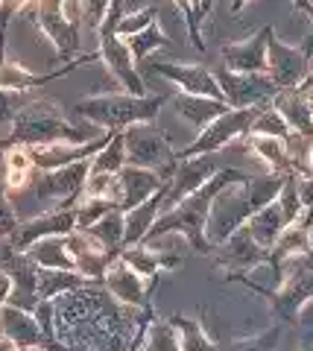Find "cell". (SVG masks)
<instances>
[{"mask_svg": "<svg viewBox=\"0 0 313 351\" xmlns=\"http://www.w3.org/2000/svg\"><path fill=\"white\" fill-rule=\"evenodd\" d=\"M310 219H313V214H308V217L301 214L293 226H287L284 234L278 237V243L269 249V258L278 263V261L299 258V255H305V252H310Z\"/></svg>", "mask_w": 313, "mask_h": 351, "instance_id": "cell-23", "label": "cell"}, {"mask_svg": "<svg viewBox=\"0 0 313 351\" xmlns=\"http://www.w3.org/2000/svg\"><path fill=\"white\" fill-rule=\"evenodd\" d=\"M129 267H132L138 276H144L147 281L149 278H155V272L164 267V258L161 255H155V252H149V246L147 243H135V246H123L121 252H117Z\"/></svg>", "mask_w": 313, "mask_h": 351, "instance_id": "cell-29", "label": "cell"}, {"mask_svg": "<svg viewBox=\"0 0 313 351\" xmlns=\"http://www.w3.org/2000/svg\"><path fill=\"white\" fill-rule=\"evenodd\" d=\"M261 108H229V112L220 114L217 120H211V123L199 132V138L193 141L190 147L179 149L176 161L197 158V156H214V152H220L223 147H229L231 141L249 135V129H252V123H255V117H258Z\"/></svg>", "mask_w": 313, "mask_h": 351, "instance_id": "cell-5", "label": "cell"}, {"mask_svg": "<svg viewBox=\"0 0 313 351\" xmlns=\"http://www.w3.org/2000/svg\"><path fill=\"white\" fill-rule=\"evenodd\" d=\"M296 12H305L308 18H313V0H293Z\"/></svg>", "mask_w": 313, "mask_h": 351, "instance_id": "cell-41", "label": "cell"}, {"mask_svg": "<svg viewBox=\"0 0 313 351\" xmlns=\"http://www.w3.org/2000/svg\"><path fill=\"white\" fill-rule=\"evenodd\" d=\"M12 295H15V278L9 276L3 267H0V307L12 302Z\"/></svg>", "mask_w": 313, "mask_h": 351, "instance_id": "cell-36", "label": "cell"}, {"mask_svg": "<svg viewBox=\"0 0 313 351\" xmlns=\"http://www.w3.org/2000/svg\"><path fill=\"white\" fill-rule=\"evenodd\" d=\"M0 322H3V334L12 337L24 351L45 348L47 337H50L45 328H41V322L36 319V313L27 311V307H18V304L0 307Z\"/></svg>", "mask_w": 313, "mask_h": 351, "instance_id": "cell-17", "label": "cell"}, {"mask_svg": "<svg viewBox=\"0 0 313 351\" xmlns=\"http://www.w3.org/2000/svg\"><path fill=\"white\" fill-rule=\"evenodd\" d=\"M32 170H36V164H32V156H29L27 147L12 144L6 149V176H3L6 191L27 188L29 179H32Z\"/></svg>", "mask_w": 313, "mask_h": 351, "instance_id": "cell-25", "label": "cell"}, {"mask_svg": "<svg viewBox=\"0 0 313 351\" xmlns=\"http://www.w3.org/2000/svg\"><path fill=\"white\" fill-rule=\"evenodd\" d=\"M249 135H269V138H284V141H290V138H293V132H290L287 120L278 114L273 106H264L261 112H258V117H255Z\"/></svg>", "mask_w": 313, "mask_h": 351, "instance_id": "cell-31", "label": "cell"}, {"mask_svg": "<svg viewBox=\"0 0 313 351\" xmlns=\"http://www.w3.org/2000/svg\"><path fill=\"white\" fill-rule=\"evenodd\" d=\"M217 170L220 167L211 161V156H197V158H181V161H176V170H173L167 188H164L161 214H167L170 208H176L181 199H188L190 193H197Z\"/></svg>", "mask_w": 313, "mask_h": 351, "instance_id": "cell-10", "label": "cell"}, {"mask_svg": "<svg viewBox=\"0 0 313 351\" xmlns=\"http://www.w3.org/2000/svg\"><path fill=\"white\" fill-rule=\"evenodd\" d=\"M223 88V100L231 108H261L269 106L278 94V85L269 80V73H237V71H214Z\"/></svg>", "mask_w": 313, "mask_h": 351, "instance_id": "cell-7", "label": "cell"}, {"mask_svg": "<svg viewBox=\"0 0 313 351\" xmlns=\"http://www.w3.org/2000/svg\"><path fill=\"white\" fill-rule=\"evenodd\" d=\"M27 3H29V0H0V21H3V24H0V27L6 29V21L12 18V15H18L21 9L27 6Z\"/></svg>", "mask_w": 313, "mask_h": 351, "instance_id": "cell-37", "label": "cell"}, {"mask_svg": "<svg viewBox=\"0 0 313 351\" xmlns=\"http://www.w3.org/2000/svg\"><path fill=\"white\" fill-rule=\"evenodd\" d=\"M211 9H214V0H193V18H197V24H202L211 15Z\"/></svg>", "mask_w": 313, "mask_h": 351, "instance_id": "cell-39", "label": "cell"}, {"mask_svg": "<svg viewBox=\"0 0 313 351\" xmlns=\"http://www.w3.org/2000/svg\"><path fill=\"white\" fill-rule=\"evenodd\" d=\"M173 108H176V114L181 120H188L190 126H197L199 132L211 123V120H217L220 114L229 112V103L225 100H214V97H193V94H179L176 100H173Z\"/></svg>", "mask_w": 313, "mask_h": 351, "instance_id": "cell-20", "label": "cell"}, {"mask_svg": "<svg viewBox=\"0 0 313 351\" xmlns=\"http://www.w3.org/2000/svg\"><path fill=\"white\" fill-rule=\"evenodd\" d=\"M299 196H301V202H305V208L313 211V176H305V179L299 176Z\"/></svg>", "mask_w": 313, "mask_h": 351, "instance_id": "cell-38", "label": "cell"}, {"mask_svg": "<svg viewBox=\"0 0 313 351\" xmlns=\"http://www.w3.org/2000/svg\"><path fill=\"white\" fill-rule=\"evenodd\" d=\"M246 144H249V152L258 161L266 164L269 173H275V176L296 173V161L290 156V141L269 138V135H246Z\"/></svg>", "mask_w": 313, "mask_h": 351, "instance_id": "cell-19", "label": "cell"}, {"mask_svg": "<svg viewBox=\"0 0 313 351\" xmlns=\"http://www.w3.org/2000/svg\"><path fill=\"white\" fill-rule=\"evenodd\" d=\"M94 138V129L73 123L64 112L50 100H32L21 106L12 114V129H9V147H36V144H56V141H71V144H85Z\"/></svg>", "mask_w": 313, "mask_h": 351, "instance_id": "cell-2", "label": "cell"}, {"mask_svg": "<svg viewBox=\"0 0 313 351\" xmlns=\"http://www.w3.org/2000/svg\"><path fill=\"white\" fill-rule=\"evenodd\" d=\"M114 0H77V9H79V24H85L91 32H97L103 27L105 15H109Z\"/></svg>", "mask_w": 313, "mask_h": 351, "instance_id": "cell-33", "label": "cell"}, {"mask_svg": "<svg viewBox=\"0 0 313 351\" xmlns=\"http://www.w3.org/2000/svg\"><path fill=\"white\" fill-rule=\"evenodd\" d=\"M176 325V334H179V348L181 351H217L211 346V339L205 337L202 328L193 322V319H185V316H176L173 319Z\"/></svg>", "mask_w": 313, "mask_h": 351, "instance_id": "cell-30", "label": "cell"}, {"mask_svg": "<svg viewBox=\"0 0 313 351\" xmlns=\"http://www.w3.org/2000/svg\"><path fill=\"white\" fill-rule=\"evenodd\" d=\"M64 246H68V255L73 258V269L88 281H103L109 263L114 261L112 252H105L88 232H82V228L64 234Z\"/></svg>", "mask_w": 313, "mask_h": 351, "instance_id": "cell-14", "label": "cell"}, {"mask_svg": "<svg viewBox=\"0 0 313 351\" xmlns=\"http://www.w3.org/2000/svg\"><path fill=\"white\" fill-rule=\"evenodd\" d=\"M24 255L41 269H73V258L68 255L64 237H45L24 249Z\"/></svg>", "mask_w": 313, "mask_h": 351, "instance_id": "cell-24", "label": "cell"}, {"mask_svg": "<svg viewBox=\"0 0 313 351\" xmlns=\"http://www.w3.org/2000/svg\"><path fill=\"white\" fill-rule=\"evenodd\" d=\"M88 284V278L79 276L77 269H41L36 272V293H38V302H53L59 295L71 293V290H79Z\"/></svg>", "mask_w": 313, "mask_h": 351, "instance_id": "cell-21", "label": "cell"}, {"mask_svg": "<svg viewBox=\"0 0 313 351\" xmlns=\"http://www.w3.org/2000/svg\"><path fill=\"white\" fill-rule=\"evenodd\" d=\"M155 18H158L155 6H144V9H138V12H129L121 18V24H117V36L121 38L138 36V32H144L149 24H155Z\"/></svg>", "mask_w": 313, "mask_h": 351, "instance_id": "cell-32", "label": "cell"}, {"mask_svg": "<svg viewBox=\"0 0 313 351\" xmlns=\"http://www.w3.org/2000/svg\"><path fill=\"white\" fill-rule=\"evenodd\" d=\"M0 351H24L9 334H0Z\"/></svg>", "mask_w": 313, "mask_h": 351, "instance_id": "cell-40", "label": "cell"}, {"mask_svg": "<svg viewBox=\"0 0 313 351\" xmlns=\"http://www.w3.org/2000/svg\"><path fill=\"white\" fill-rule=\"evenodd\" d=\"M305 91H308V88H305ZM308 94H310V100H313V91H308Z\"/></svg>", "mask_w": 313, "mask_h": 351, "instance_id": "cell-45", "label": "cell"}, {"mask_svg": "<svg viewBox=\"0 0 313 351\" xmlns=\"http://www.w3.org/2000/svg\"><path fill=\"white\" fill-rule=\"evenodd\" d=\"M82 232H88L105 252L117 255L123 249V211H109L103 219H97L94 226L82 228Z\"/></svg>", "mask_w": 313, "mask_h": 351, "instance_id": "cell-26", "label": "cell"}, {"mask_svg": "<svg viewBox=\"0 0 313 351\" xmlns=\"http://www.w3.org/2000/svg\"><path fill=\"white\" fill-rule=\"evenodd\" d=\"M126 167V141L123 132H112L105 147L91 158V170L97 173H121Z\"/></svg>", "mask_w": 313, "mask_h": 351, "instance_id": "cell-27", "label": "cell"}, {"mask_svg": "<svg viewBox=\"0 0 313 351\" xmlns=\"http://www.w3.org/2000/svg\"><path fill=\"white\" fill-rule=\"evenodd\" d=\"M266 73L278 85V91L281 88H299L310 73V59L305 56L301 47L284 44L273 32L269 36V50H266Z\"/></svg>", "mask_w": 313, "mask_h": 351, "instance_id": "cell-8", "label": "cell"}, {"mask_svg": "<svg viewBox=\"0 0 313 351\" xmlns=\"http://www.w3.org/2000/svg\"><path fill=\"white\" fill-rule=\"evenodd\" d=\"M299 88H308V91H313V68H310V73H308V80H305V82H301Z\"/></svg>", "mask_w": 313, "mask_h": 351, "instance_id": "cell-43", "label": "cell"}, {"mask_svg": "<svg viewBox=\"0 0 313 351\" xmlns=\"http://www.w3.org/2000/svg\"><path fill=\"white\" fill-rule=\"evenodd\" d=\"M117 182H121V211H132L141 202H147L153 193H158L164 184L170 182V176L158 173V170H147V167H135V164H126V167L117 173Z\"/></svg>", "mask_w": 313, "mask_h": 351, "instance_id": "cell-15", "label": "cell"}, {"mask_svg": "<svg viewBox=\"0 0 313 351\" xmlns=\"http://www.w3.org/2000/svg\"><path fill=\"white\" fill-rule=\"evenodd\" d=\"M273 27H261L255 36L243 38V41H231L223 47V62L229 71L237 73H266V50H269V36Z\"/></svg>", "mask_w": 313, "mask_h": 351, "instance_id": "cell-13", "label": "cell"}, {"mask_svg": "<svg viewBox=\"0 0 313 351\" xmlns=\"http://www.w3.org/2000/svg\"><path fill=\"white\" fill-rule=\"evenodd\" d=\"M243 179H249V176L240 173V170H217L197 193H190L188 199H181L176 208H170L167 214H161L155 219L153 232L147 234V240L179 232L193 249L211 252V243H208V237H205V226H208V217H211V205L220 196V191H225L229 184L243 182ZM147 240H144V243H147Z\"/></svg>", "mask_w": 313, "mask_h": 351, "instance_id": "cell-1", "label": "cell"}, {"mask_svg": "<svg viewBox=\"0 0 313 351\" xmlns=\"http://www.w3.org/2000/svg\"><path fill=\"white\" fill-rule=\"evenodd\" d=\"M308 351H313V343H310V346H308Z\"/></svg>", "mask_w": 313, "mask_h": 351, "instance_id": "cell-46", "label": "cell"}, {"mask_svg": "<svg viewBox=\"0 0 313 351\" xmlns=\"http://www.w3.org/2000/svg\"><path fill=\"white\" fill-rule=\"evenodd\" d=\"M249 3H252V0H231V12H243Z\"/></svg>", "mask_w": 313, "mask_h": 351, "instance_id": "cell-42", "label": "cell"}, {"mask_svg": "<svg viewBox=\"0 0 313 351\" xmlns=\"http://www.w3.org/2000/svg\"><path fill=\"white\" fill-rule=\"evenodd\" d=\"M123 41H126V47H129V53H132L135 62L149 59L153 53L170 47V38L164 36V32H161L158 24H149L144 32H138V36H129V38H123Z\"/></svg>", "mask_w": 313, "mask_h": 351, "instance_id": "cell-28", "label": "cell"}, {"mask_svg": "<svg viewBox=\"0 0 313 351\" xmlns=\"http://www.w3.org/2000/svg\"><path fill=\"white\" fill-rule=\"evenodd\" d=\"M164 106V97H138V94H103V97H88V100L77 103L79 117H85L94 126H103L105 132H123L135 123H155V117Z\"/></svg>", "mask_w": 313, "mask_h": 351, "instance_id": "cell-3", "label": "cell"}, {"mask_svg": "<svg viewBox=\"0 0 313 351\" xmlns=\"http://www.w3.org/2000/svg\"><path fill=\"white\" fill-rule=\"evenodd\" d=\"M91 173V158L68 164L59 170H45L38 179V199L56 202V208H71L77 202V196L85 191V179Z\"/></svg>", "mask_w": 313, "mask_h": 351, "instance_id": "cell-9", "label": "cell"}, {"mask_svg": "<svg viewBox=\"0 0 313 351\" xmlns=\"http://www.w3.org/2000/svg\"><path fill=\"white\" fill-rule=\"evenodd\" d=\"M308 164H310V176H313V147L308 149Z\"/></svg>", "mask_w": 313, "mask_h": 351, "instance_id": "cell-44", "label": "cell"}, {"mask_svg": "<svg viewBox=\"0 0 313 351\" xmlns=\"http://www.w3.org/2000/svg\"><path fill=\"white\" fill-rule=\"evenodd\" d=\"M149 71L155 76H164L167 82H173L181 94L193 97H214L223 100V88L217 82V73L202 68V64H179V62H153Z\"/></svg>", "mask_w": 313, "mask_h": 351, "instance_id": "cell-12", "label": "cell"}, {"mask_svg": "<svg viewBox=\"0 0 313 351\" xmlns=\"http://www.w3.org/2000/svg\"><path fill=\"white\" fill-rule=\"evenodd\" d=\"M147 351H181V348H179V334H176V328H170V325H155L153 334H149Z\"/></svg>", "mask_w": 313, "mask_h": 351, "instance_id": "cell-34", "label": "cell"}, {"mask_svg": "<svg viewBox=\"0 0 313 351\" xmlns=\"http://www.w3.org/2000/svg\"><path fill=\"white\" fill-rule=\"evenodd\" d=\"M18 15H29L62 59H77L79 27L64 15V0H29Z\"/></svg>", "mask_w": 313, "mask_h": 351, "instance_id": "cell-6", "label": "cell"}, {"mask_svg": "<svg viewBox=\"0 0 313 351\" xmlns=\"http://www.w3.org/2000/svg\"><path fill=\"white\" fill-rule=\"evenodd\" d=\"M77 232V205L71 208H56V211H45L38 217L27 219L15 228V234L6 240L9 246H15L18 252H24L27 246H32L36 240H45V237H64Z\"/></svg>", "mask_w": 313, "mask_h": 351, "instance_id": "cell-11", "label": "cell"}, {"mask_svg": "<svg viewBox=\"0 0 313 351\" xmlns=\"http://www.w3.org/2000/svg\"><path fill=\"white\" fill-rule=\"evenodd\" d=\"M220 246H223L220 263H225V267H255V263L266 261V255H269L266 249H261L255 243L252 234L246 232V228H237V232Z\"/></svg>", "mask_w": 313, "mask_h": 351, "instance_id": "cell-22", "label": "cell"}, {"mask_svg": "<svg viewBox=\"0 0 313 351\" xmlns=\"http://www.w3.org/2000/svg\"><path fill=\"white\" fill-rule=\"evenodd\" d=\"M269 106L287 120L293 135L313 138V100L305 88H281Z\"/></svg>", "mask_w": 313, "mask_h": 351, "instance_id": "cell-16", "label": "cell"}, {"mask_svg": "<svg viewBox=\"0 0 313 351\" xmlns=\"http://www.w3.org/2000/svg\"><path fill=\"white\" fill-rule=\"evenodd\" d=\"M123 141H126V164L173 176V170H176V152L170 149L167 135L155 129V123H135L123 129Z\"/></svg>", "mask_w": 313, "mask_h": 351, "instance_id": "cell-4", "label": "cell"}, {"mask_svg": "<svg viewBox=\"0 0 313 351\" xmlns=\"http://www.w3.org/2000/svg\"><path fill=\"white\" fill-rule=\"evenodd\" d=\"M18 217H15V208L12 202H9V196H6V184H0V237L9 240L15 234V228H18Z\"/></svg>", "mask_w": 313, "mask_h": 351, "instance_id": "cell-35", "label": "cell"}, {"mask_svg": "<svg viewBox=\"0 0 313 351\" xmlns=\"http://www.w3.org/2000/svg\"><path fill=\"white\" fill-rule=\"evenodd\" d=\"M103 284H105V290L112 293V299L121 302L123 307H141L144 293H147V278L138 276L121 255H114V261L109 263Z\"/></svg>", "mask_w": 313, "mask_h": 351, "instance_id": "cell-18", "label": "cell"}]
</instances>
